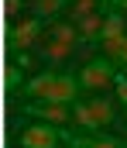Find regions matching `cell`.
<instances>
[{
    "instance_id": "8fae6325",
    "label": "cell",
    "mask_w": 127,
    "mask_h": 148,
    "mask_svg": "<svg viewBox=\"0 0 127 148\" xmlns=\"http://www.w3.org/2000/svg\"><path fill=\"white\" fill-rule=\"evenodd\" d=\"M72 48H76V45H69V41L48 38V45H45V59H52V62H65V59L72 55Z\"/></svg>"
},
{
    "instance_id": "44dd1931",
    "label": "cell",
    "mask_w": 127,
    "mask_h": 148,
    "mask_svg": "<svg viewBox=\"0 0 127 148\" xmlns=\"http://www.w3.org/2000/svg\"><path fill=\"white\" fill-rule=\"evenodd\" d=\"M120 7H124V10H127V0H120Z\"/></svg>"
},
{
    "instance_id": "4fadbf2b",
    "label": "cell",
    "mask_w": 127,
    "mask_h": 148,
    "mask_svg": "<svg viewBox=\"0 0 127 148\" xmlns=\"http://www.w3.org/2000/svg\"><path fill=\"white\" fill-rule=\"evenodd\" d=\"M72 121H76L83 131H96V121H93V114H89V107H86V103L72 107Z\"/></svg>"
},
{
    "instance_id": "5bb4252c",
    "label": "cell",
    "mask_w": 127,
    "mask_h": 148,
    "mask_svg": "<svg viewBox=\"0 0 127 148\" xmlns=\"http://www.w3.org/2000/svg\"><path fill=\"white\" fill-rule=\"evenodd\" d=\"M96 7H100V0H72V3H69V14H72V21H79L86 14H93Z\"/></svg>"
},
{
    "instance_id": "9c48e42d",
    "label": "cell",
    "mask_w": 127,
    "mask_h": 148,
    "mask_svg": "<svg viewBox=\"0 0 127 148\" xmlns=\"http://www.w3.org/2000/svg\"><path fill=\"white\" fill-rule=\"evenodd\" d=\"M124 45H127V31H124V35H107V38H100V48H103V55H107L110 62H120Z\"/></svg>"
},
{
    "instance_id": "6da1fadb",
    "label": "cell",
    "mask_w": 127,
    "mask_h": 148,
    "mask_svg": "<svg viewBox=\"0 0 127 148\" xmlns=\"http://www.w3.org/2000/svg\"><path fill=\"white\" fill-rule=\"evenodd\" d=\"M28 100H45V103H72L79 97V83L72 76H55V73H41L35 79L24 83Z\"/></svg>"
},
{
    "instance_id": "277c9868",
    "label": "cell",
    "mask_w": 127,
    "mask_h": 148,
    "mask_svg": "<svg viewBox=\"0 0 127 148\" xmlns=\"http://www.w3.org/2000/svg\"><path fill=\"white\" fill-rule=\"evenodd\" d=\"M38 35H41V21H38V17L17 21L14 31H10V45H14V52H28V48L38 41Z\"/></svg>"
},
{
    "instance_id": "5b68a950",
    "label": "cell",
    "mask_w": 127,
    "mask_h": 148,
    "mask_svg": "<svg viewBox=\"0 0 127 148\" xmlns=\"http://www.w3.org/2000/svg\"><path fill=\"white\" fill-rule=\"evenodd\" d=\"M28 114H35V117H41L45 124H55V127H65L69 121H72V110H69V103H38V107H31Z\"/></svg>"
},
{
    "instance_id": "3957f363",
    "label": "cell",
    "mask_w": 127,
    "mask_h": 148,
    "mask_svg": "<svg viewBox=\"0 0 127 148\" xmlns=\"http://www.w3.org/2000/svg\"><path fill=\"white\" fill-rule=\"evenodd\" d=\"M65 141V134H58V127L55 124H28L24 131H21V145L24 148H55Z\"/></svg>"
},
{
    "instance_id": "ac0fdd59",
    "label": "cell",
    "mask_w": 127,
    "mask_h": 148,
    "mask_svg": "<svg viewBox=\"0 0 127 148\" xmlns=\"http://www.w3.org/2000/svg\"><path fill=\"white\" fill-rule=\"evenodd\" d=\"M17 69H35V59H31V52H17Z\"/></svg>"
},
{
    "instance_id": "d6986e66",
    "label": "cell",
    "mask_w": 127,
    "mask_h": 148,
    "mask_svg": "<svg viewBox=\"0 0 127 148\" xmlns=\"http://www.w3.org/2000/svg\"><path fill=\"white\" fill-rule=\"evenodd\" d=\"M120 62H124V66H127V45H124V55H120Z\"/></svg>"
},
{
    "instance_id": "e0dca14e",
    "label": "cell",
    "mask_w": 127,
    "mask_h": 148,
    "mask_svg": "<svg viewBox=\"0 0 127 148\" xmlns=\"http://www.w3.org/2000/svg\"><path fill=\"white\" fill-rule=\"evenodd\" d=\"M21 7H24V0H3V17H14Z\"/></svg>"
},
{
    "instance_id": "7a4b0ae2",
    "label": "cell",
    "mask_w": 127,
    "mask_h": 148,
    "mask_svg": "<svg viewBox=\"0 0 127 148\" xmlns=\"http://www.w3.org/2000/svg\"><path fill=\"white\" fill-rule=\"evenodd\" d=\"M113 76H117V66L113 62H107V59H93L89 66H83V73H79V86L83 90H93V93H100V90H107L110 83H113Z\"/></svg>"
},
{
    "instance_id": "2e32d148",
    "label": "cell",
    "mask_w": 127,
    "mask_h": 148,
    "mask_svg": "<svg viewBox=\"0 0 127 148\" xmlns=\"http://www.w3.org/2000/svg\"><path fill=\"white\" fill-rule=\"evenodd\" d=\"M3 79H7V86H17V83H21V69H17V66H7V69H3Z\"/></svg>"
},
{
    "instance_id": "30bf717a",
    "label": "cell",
    "mask_w": 127,
    "mask_h": 148,
    "mask_svg": "<svg viewBox=\"0 0 127 148\" xmlns=\"http://www.w3.org/2000/svg\"><path fill=\"white\" fill-rule=\"evenodd\" d=\"M48 35L58 38V41H69V45H79V31H76V24H69V21H52Z\"/></svg>"
},
{
    "instance_id": "9a60e30c",
    "label": "cell",
    "mask_w": 127,
    "mask_h": 148,
    "mask_svg": "<svg viewBox=\"0 0 127 148\" xmlns=\"http://www.w3.org/2000/svg\"><path fill=\"white\" fill-rule=\"evenodd\" d=\"M113 86H117V97L127 103V76H124V73H117V76H113Z\"/></svg>"
},
{
    "instance_id": "ba28073f",
    "label": "cell",
    "mask_w": 127,
    "mask_h": 148,
    "mask_svg": "<svg viewBox=\"0 0 127 148\" xmlns=\"http://www.w3.org/2000/svg\"><path fill=\"white\" fill-rule=\"evenodd\" d=\"M62 7H65V0H35V3H31V17H38V21H55Z\"/></svg>"
},
{
    "instance_id": "8992f818",
    "label": "cell",
    "mask_w": 127,
    "mask_h": 148,
    "mask_svg": "<svg viewBox=\"0 0 127 148\" xmlns=\"http://www.w3.org/2000/svg\"><path fill=\"white\" fill-rule=\"evenodd\" d=\"M76 31H79V41H96V38L103 35V14L93 10V14L79 17L76 21Z\"/></svg>"
},
{
    "instance_id": "52a82bcc",
    "label": "cell",
    "mask_w": 127,
    "mask_h": 148,
    "mask_svg": "<svg viewBox=\"0 0 127 148\" xmlns=\"http://www.w3.org/2000/svg\"><path fill=\"white\" fill-rule=\"evenodd\" d=\"M89 107V114H93V121H96V127H107V124H113V117H117V110H113V103L110 100H89L86 103Z\"/></svg>"
},
{
    "instance_id": "ffe728a7",
    "label": "cell",
    "mask_w": 127,
    "mask_h": 148,
    "mask_svg": "<svg viewBox=\"0 0 127 148\" xmlns=\"http://www.w3.org/2000/svg\"><path fill=\"white\" fill-rule=\"evenodd\" d=\"M100 3H120V0H100Z\"/></svg>"
},
{
    "instance_id": "7c38bea8",
    "label": "cell",
    "mask_w": 127,
    "mask_h": 148,
    "mask_svg": "<svg viewBox=\"0 0 127 148\" xmlns=\"http://www.w3.org/2000/svg\"><path fill=\"white\" fill-rule=\"evenodd\" d=\"M124 31H127V24H124V14H120V10L103 14V35H100V38H107V35H124Z\"/></svg>"
}]
</instances>
